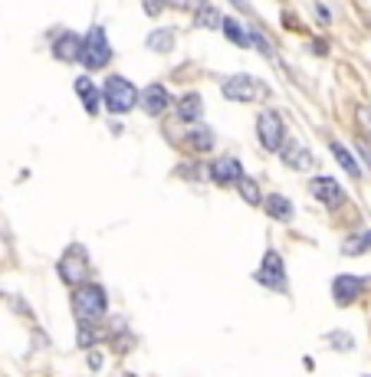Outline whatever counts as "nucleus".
Segmentation results:
<instances>
[{
    "mask_svg": "<svg viewBox=\"0 0 371 377\" xmlns=\"http://www.w3.org/2000/svg\"><path fill=\"white\" fill-rule=\"evenodd\" d=\"M312 13H315V20H319L322 27H329V23H332V10L325 7L322 0H315V4H312Z\"/></svg>",
    "mask_w": 371,
    "mask_h": 377,
    "instance_id": "bb28decb",
    "label": "nucleus"
},
{
    "mask_svg": "<svg viewBox=\"0 0 371 377\" xmlns=\"http://www.w3.org/2000/svg\"><path fill=\"white\" fill-rule=\"evenodd\" d=\"M73 309H76L79 321L83 325H89V321H99L105 315V309H109V299H105V289L102 285H83V289H76L73 292Z\"/></svg>",
    "mask_w": 371,
    "mask_h": 377,
    "instance_id": "20e7f679",
    "label": "nucleus"
},
{
    "mask_svg": "<svg viewBox=\"0 0 371 377\" xmlns=\"http://www.w3.org/2000/svg\"><path fill=\"white\" fill-rule=\"evenodd\" d=\"M329 148H332V158L339 161V164H342V168H345V174H348V178L362 180V164L355 161V154H352V151L345 148L342 142H332V144H329Z\"/></svg>",
    "mask_w": 371,
    "mask_h": 377,
    "instance_id": "aec40b11",
    "label": "nucleus"
},
{
    "mask_svg": "<svg viewBox=\"0 0 371 377\" xmlns=\"http://www.w3.org/2000/svg\"><path fill=\"white\" fill-rule=\"evenodd\" d=\"M99 338H102V331H95V328H79V345H83V348L95 345Z\"/></svg>",
    "mask_w": 371,
    "mask_h": 377,
    "instance_id": "cd10ccee",
    "label": "nucleus"
},
{
    "mask_svg": "<svg viewBox=\"0 0 371 377\" xmlns=\"http://www.w3.org/2000/svg\"><path fill=\"white\" fill-rule=\"evenodd\" d=\"M171 105H174V99L164 82H152V85H145V89H138V109H142L145 115H152V118H162Z\"/></svg>",
    "mask_w": 371,
    "mask_h": 377,
    "instance_id": "423d86ee",
    "label": "nucleus"
},
{
    "mask_svg": "<svg viewBox=\"0 0 371 377\" xmlns=\"http://www.w3.org/2000/svg\"><path fill=\"white\" fill-rule=\"evenodd\" d=\"M174 39H178L174 27H158V30H152V33L145 37V47L152 49V53H171Z\"/></svg>",
    "mask_w": 371,
    "mask_h": 377,
    "instance_id": "6ab92c4d",
    "label": "nucleus"
},
{
    "mask_svg": "<svg viewBox=\"0 0 371 377\" xmlns=\"http://www.w3.org/2000/svg\"><path fill=\"white\" fill-rule=\"evenodd\" d=\"M279 161H283L286 168H293V171H309L312 168V151L303 148L299 142H283V148L276 151Z\"/></svg>",
    "mask_w": 371,
    "mask_h": 377,
    "instance_id": "4468645a",
    "label": "nucleus"
},
{
    "mask_svg": "<svg viewBox=\"0 0 371 377\" xmlns=\"http://www.w3.org/2000/svg\"><path fill=\"white\" fill-rule=\"evenodd\" d=\"M257 138L263 144V151H279L286 142V122L276 109H263L257 115Z\"/></svg>",
    "mask_w": 371,
    "mask_h": 377,
    "instance_id": "39448f33",
    "label": "nucleus"
},
{
    "mask_svg": "<svg viewBox=\"0 0 371 377\" xmlns=\"http://www.w3.org/2000/svg\"><path fill=\"white\" fill-rule=\"evenodd\" d=\"M142 10H145V17L158 20L164 10H168V0H142Z\"/></svg>",
    "mask_w": 371,
    "mask_h": 377,
    "instance_id": "393cba45",
    "label": "nucleus"
},
{
    "mask_svg": "<svg viewBox=\"0 0 371 377\" xmlns=\"http://www.w3.org/2000/svg\"><path fill=\"white\" fill-rule=\"evenodd\" d=\"M115 59V49H112V39L105 33L102 23H92V27L83 33V47H79V63L83 69L89 73H99V69H109Z\"/></svg>",
    "mask_w": 371,
    "mask_h": 377,
    "instance_id": "f257e3e1",
    "label": "nucleus"
},
{
    "mask_svg": "<svg viewBox=\"0 0 371 377\" xmlns=\"http://www.w3.org/2000/svg\"><path fill=\"white\" fill-rule=\"evenodd\" d=\"M365 249H371V230H355V233L342 243L345 256H362Z\"/></svg>",
    "mask_w": 371,
    "mask_h": 377,
    "instance_id": "4be33fe9",
    "label": "nucleus"
},
{
    "mask_svg": "<svg viewBox=\"0 0 371 377\" xmlns=\"http://www.w3.org/2000/svg\"><path fill=\"white\" fill-rule=\"evenodd\" d=\"M184 142H188L190 151H197V154H207V151H214V128L210 125H188V135H184Z\"/></svg>",
    "mask_w": 371,
    "mask_h": 377,
    "instance_id": "dca6fc26",
    "label": "nucleus"
},
{
    "mask_svg": "<svg viewBox=\"0 0 371 377\" xmlns=\"http://www.w3.org/2000/svg\"><path fill=\"white\" fill-rule=\"evenodd\" d=\"M210 180H217V184H237L240 178H243V164H240V158H233V154H220V158L210 161L207 168Z\"/></svg>",
    "mask_w": 371,
    "mask_h": 377,
    "instance_id": "9b49d317",
    "label": "nucleus"
},
{
    "mask_svg": "<svg viewBox=\"0 0 371 377\" xmlns=\"http://www.w3.org/2000/svg\"><path fill=\"white\" fill-rule=\"evenodd\" d=\"M355 151H358V158H362L365 164L371 168V144L365 142V138H358V142H355Z\"/></svg>",
    "mask_w": 371,
    "mask_h": 377,
    "instance_id": "c85d7f7f",
    "label": "nucleus"
},
{
    "mask_svg": "<svg viewBox=\"0 0 371 377\" xmlns=\"http://www.w3.org/2000/svg\"><path fill=\"white\" fill-rule=\"evenodd\" d=\"M309 194H312L319 204H325L329 210H339L345 204L342 184H339L335 178H329V174H315V178L309 180Z\"/></svg>",
    "mask_w": 371,
    "mask_h": 377,
    "instance_id": "0eeeda50",
    "label": "nucleus"
},
{
    "mask_svg": "<svg viewBox=\"0 0 371 377\" xmlns=\"http://www.w3.org/2000/svg\"><path fill=\"white\" fill-rule=\"evenodd\" d=\"M79 47H83V37L76 30H59L53 43H49V53L59 63H79Z\"/></svg>",
    "mask_w": 371,
    "mask_h": 377,
    "instance_id": "1a4fd4ad",
    "label": "nucleus"
},
{
    "mask_svg": "<svg viewBox=\"0 0 371 377\" xmlns=\"http://www.w3.org/2000/svg\"><path fill=\"white\" fill-rule=\"evenodd\" d=\"M365 283H368V279H362V276H339L332 283V299L339 302V305H352V302L362 295Z\"/></svg>",
    "mask_w": 371,
    "mask_h": 377,
    "instance_id": "f8f14e48",
    "label": "nucleus"
},
{
    "mask_svg": "<svg viewBox=\"0 0 371 377\" xmlns=\"http://www.w3.org/2000/svg\"><path fill=\"white\" fill-rule=\"evenodd\" d=\"M102 109H109L112 115H125L138 105V89H135L132 79H125L118 73H109L102 82Z\"/></svg>",
    "mask_w": 371,
    "mask_h": 377,
    "instance_id": "f03ea898",
    "label": "nucleus"
},
{
    "mask_svg": "<svg viewBox=\"0 0 371 377\" xmlns=\"http://www.w3.org/2000/svg\"><path fill=\"white\" fill-rule=\"evenodd\" d=\"M73 89H76L83 109H86L89 115H99V109H102V92H99V85H95L89 75H79L76 82H73Z\"/></svg>",
    "mask_w": 371,
    "mask_h": 377,
    "instance_id": "2eb2a0df",
    "label": "nucleus"
},
{
    "mask_svg": "<svg viewBox=\"0 0 371 377\" xmlns=\"http://www.w3.org/2000/svg\"><path fill=\"white\" fill-rule=\"evenodd\" d=\"M125 377H135V374H125Z\"/></svg>",
    "mask_w": 371,
    "mask_h": 377,
    "instance_id": "2f4dec72",
    "label": "nucleus"
},
{
    "mask_svg": "<svg viewBox=\"0 0 371 377\" xmlns=\"http://www.w3.org/2000/svg\"><path fill=\"white\" fill-rule=\"evenodd\" d=\"M263 92H269V89L250 73H233L220 82V95H224L227 102H260Z\"/></svg>",
    "mask_w": 371,
    "mask_h": 377,
    "instance_id": "7ed1b4c3",
    "label": "nucleus"
},
{
    "mask_svg": "<svg viewBox=\"0 0 371 377\" xmlns=\"http://www.w3.org/2000/svg\"><path fill=\"white\" fill-rule=\"evenodd\" d=\"M174 112H178V118H181L184 125H194L204 118V99H200V92H184L174 99Z\"/></svg>",
    "mask_w": 371,
    "mask_h": 377,
    "instance_id": "ddd939ff",
    "label": "nucleus"
},
{
    "mask_svg": "<svg viewBox=\"0 0 371 377\" xmlns=\"http://www.w3.org/2000/svg\"><path fill=\"white\" fill-rule=\"evenodd\" d=\"M190 17H194V27L197 30H220V20H224V13H220L210 0H204L197 10H190Z\"/></svg>",
    "mask_w": 371,
    "mask_h": 377,
    "instance_id": "a211bd4d",
    "label": "nucleus"
},
{
    "mask_svg": "<svg viewBox=\"0 0 371 377\" xmlns=\"http://www.w3.org/2000/svg\"><path fill=\"white\" fill-rule=\"evenodd\" d=\"M220 33H224L233 47H240V49L250 47V30L240 23V17H224L220 20Z\"/></svg>",
    "mask_w": 371,
    "mask_h": 377,
    "instance_id": "f3484780",
    "label": "nucleus"
},
{
    "mask_svg": "<svg viewBox=\"0 0 371 377\" xmlns=\"http://www.w3.org/2000/svg\"><path fill=\"white\" fill-rule=\"evenodd\" d=\"M204 0H168V10H178V13H190V10H197Z\"/></svg>",
    "mask_w": 371,
    "mask_h": 377,
    "instance_id": "a878e982",
    "label": "nucleus"
},
{
    "mask_svg": "<svg viewBox=\"0 0 371 377\" xmlns=\"http://www.w3.org/2000/svg\"><path fill=\"white\" fill-rule=\"evenodd\" d=\"M312 53L315 56H329V43L325 39H312Z\"/></svg>",
    "mask_w": 371,
    "mask_h": 377,
    "instance_id": "c756f323",
    "label": "nucleus"
},
{
    "mask_svg": "<svg viewBox=\"0 0 371 377\" xmlns=\"http://www.w3.org/2000/svg\"><path fill=\"white\" fill-rule=\"evenodd\" d=\"M89 368H92V371L102 368V354H95V351H92V354H89Z\"/></svg>",
    "mask_w": 371,
    "mask_h": 377,
    "instance_id": "7c9ffc66",
    "label": "nucleus"
},
{
    "mask_svg": "<svg viewBox=\"0 0 371 377\" xmlns=\"http://www.w3.org/2000/svg\"><path fill=\"white\" fill-rule=\"evenodd\" d=\"M260 207H267L269 217H276V220H293V204L283 197V194H269Z\"/></svg>",
    "mask_w": 371,
    "mask_h": 377,
    "instance_id": "412c9836",
    "label": "nucleus"
},
{
    "mask_svg": "<svg viewBox=\"0 0 371 377\" xmlns=\"http://www.w3.org/2000/svg\"><path fill=\"white\" fill-rule=\"evenodd\" d=\"M59 279L69 285H79L83 276H86V249L83 246H69V253L59 259Z\"/></svg>",
    "mask_w": 371,
    "mask_h": 377,
    "instance_id": "6e6552de",
    "label": "nucleus"
},
{
    "mask_svg": "<svg viewBox=\"0 0 371 377\" xmlns=\"http://www.w3.org/2000/svg\"><path fill=\"white\" fill-rule=\"evenodd\" d=\"M237 190H240V197L247 200L250 207H260V204H263V194H260V184L253 178H247V174H243V178L237 180Z\"/></svg>",
    "mask_w": 371,
    "mask_h": 377,
    "instance_id": "5701e85b",
    "label": "nucleus"
},
{
    "mask_svg": "<svg viewBox=\"0 0 371 377\" xmlns=\"http://www.w3.org/2000/svg\"><path fill=\"white\" fill-rule=\"evenodd\" d=\"M257 279H260V285H269V289H276V292H286V269H283V259H279L276 249H267Z\"/></svg>",
    "mask_w": 371,
    "mask_h": 377,
    "instance_id": "9d476101",
    "label": "nucleus"
},
{
    "mask_svg": "<svg viewBox=\"0 0 371 377\" xmlns=\"http://www.w3.org/2000/svg\"><path fill=\"white\" fill-rule=\"evenodd\" d=\"M355 122H358V128H362V132L371 135V105H365V102L355 105Z\"/></svg>",
    "mask_w": 371,
    "mask_h": 377,
    "instance_id": "b1692460",
    "label": "nucleus"
}]
</instances>
